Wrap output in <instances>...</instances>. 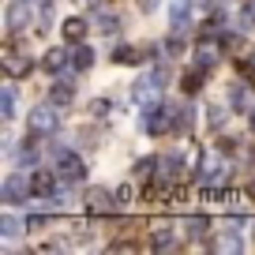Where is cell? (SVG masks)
<instances>
[{"instance_id": "e0dca14e", "label": "cell", "mask_w": 255, "mask_h": 255, "mask_svg": "<svg viewBox=\"0 0 255 255\" xmlns=\"http://www.w3.org/2000/svg\"><path fill=\"white\" fill-rule=\"evenodd\" d=\"M0 117H4V120L15 117V90H11V83L0 87Z\"/></svg>"}, {"instance_id": "8fae6325", "label": "cell", "mask_w": 255, "mask_h": 255, "mask_svg": "<svg viewBox=\"0 0 255 255\" xmlns=\"http://www.w3.org/2000/svg\"><path fill=\"white\" fill-rule=\"evenodd\" d=\"M225 176H229V173H225V161L218 158V154H214V158L207 154V158H203V184H222Z\"/></svg>"}, {"instance_id": "52a82bcc", "label": "cell", "mask_w": 255, "mask_h": 255, "mask_svg": "<svg viewBox=\"0 0 255 255\" xmlns=\"http://www.w3.org/2000/svg\"><path fill=\"white\" fill-rule=\"evenodd\" d=\"M30 195V173H11L4 180V203H26Z\"/></svg>"}, {"instance_id": "9a60e30c", "label": "cell", "mask_w": 255, "mask_h": 255, "mask_svg": "<svg viewBox=\"0 0 255 255\" xmlns=\"http://www.w3.org/2000/svg\"><path fill=\"white\" fill-rule=\"evenodd\" d=\"M49 102H53V105H68V102H72V83H68V75L53 83V90H49Z\"/></svg>"}, {"instance_id": "1f68e13d", "label": "cell", "mask_w": 255, "mask_h": 255, "mask_svg": "<svg viewBox=\"0 0 255 255\" xmlns=\"http://www.w3.org/2000/svg\"><path fill=\"white\" fill-rule=\"evenodd\" d=\"M252 128H255V109H252Z\"/></svg>"}, {"instance_id": "4fadbf2b", "label": "cell", "mask_w": 255, "mask_h": 255, "mask_svg": "<svg viewBox=\"0 0 255 255\" xmlns=\"http://www.w3.org/2000/svg\"><path fill=\"white\" fill-rule=\"evenodd\" d=\"M176 240H180V237H176V233L169 229V225H161V229L154 233L150 248H154V252H173V248H176Z\"/></svg>"}, {"instance_id": "ffe728a7", "label": "cell", "mask_w": 255, "mask_h": 255, "mask_svg": "<svg viewBox=\"0 0 255 255\" xmlns=\"http://www.w3.org/2000/svg\"><path fill=\"white\" fill-rule=\"evenodd\" d=\"M214 248H218V252H240L244 244H240V237H237V233H222V237L214 240Z\"/></svg>"}, {"instance_id": "603a6c76", "label": "cell", "mask_w": 255, "mask_h": 255, "mask_svg": "<svg viewBox=\"0 0 255 255\" xmlns=\"http://www.w3.org/2000/svg\"><path fill=\"white\" fill-rule=\"evenodd\" d=\"M94 26H98L102 34H113V30H117V15H113V11H98V15H94Z\"/></svg>"}, {"instance_id": "484cf974", "label": "cell", "mask_w": 255, "mask_h": 255, "mask_svg": "<svg viewBox=\"0 0 255 255\" xmlns=\"http://www.w3.org/2000/svg\"><path fill=\"white\" fill-rule=\"evenodd\" d=\"M240 72L248 75V83L255 87V56H248V60H240Z\"/></svg>"}, {"instance_id": "9c48e42d", "label": "cell", "mask_w": 255, "mask_h": 255, "mask_svg": "<svg viewBox=\"0 0 255 255\" xmlns=\"http://www.w3.org/2000/svg\"><path fill=\"white\" fill-rule=\"evenodd\" d=\"M120 203H117V195H113V191H102V188H94L87 195V210L90 214H109V210H117Z\"/></svg>"}, {"instance_id": "2e32d148", "label": "cell", "mask_w": 255, "mask_h": 255, "mask_svg": "<svg viewBox=\"0 0 255 255\" xmlns=\"http://www.w3.org/2000/svg\"><path fill=\"white\" fill-rule=\"evenodd\" d=\"M113 60H117V64H143L146 53H143V49H135V45H120L117 53H113Z\"/></svg>"}, {"instance_id": "ba28073f", "label": "cell", "mask_w": 255, "mask_h": 255, "mask_svg": "<svg viewBox=\"0 0 255 255\" xmlns=\"http://www.w3.org/2000/svg\"><path fill=\"white\" fill-rule=\"evenodd\" d=\"M56 180H60V173L34 169V173H30V191L38 195V199H49V195H56Z\"/></svg>"}, {"instance_id": "7402d4cb", "label": "cell", "mask_w": 255, "mask_h": 255, "mask_svg": "<svg viewBox=\"0 0 255 255\" xmlns=\"http://www.w3.org/2000/svg\"><path fill=\"white\" fill-rule=\"evenodd\" d=\"M64 64H68V49H53V53L45 56V72H60Z\"/></svg>"}, {"instance_id": "8992f818", "label": "cell", "mask_w": 255, "mask_h": 255, "mask_svg": "<svg viewBox=\"0 0 255 255\" xmlns=\"http://www.w3.org/2000/svg\"><path fill=\"white\" fill-rule=\"evenodd\" d=\"M0 64H4V75H8V79H23V75H30V56H23L19 49H11V45L0 49Z\"/></svg>"}, {"instance_id": "277c9868", "label": "cell", "mask_w": 255, "mask_h": 255, "mask_svg": "<svg viewBox=\"0 0 255 255\" xmlns=\"http://www.w3.org/2000/svg\"><path fill=\"white\" fill-rule=\"evenodd\" d=\"M143 128L150 135H165L169 128H176V109L173 105H150L146 117H143Z\"/></svg>"}, {"instance_id": "f546056e", "label": "cell", "mask_w": 255, "mask_h": 255, "mask_svg": "<svg viewBox=\"0 0 255 255\" xmlns=\"http://www.w3.org/2000/svg\"><path fill=\"white\" fill-rule=\"evenodd\" d=\"M244 191H248V199H255V180H248V188H244Z\"/></svg>"}, {"instance_id": "ac0fdd59", "label": "cell", "mask_w": 255, "mask_h": 255, "mask_svg": "<svg viewBox=\"0 0 255 255\" xmlns=\"http://www.w3.org/2000/svg\"><path fill=\"white\" fill-rule=\"evenodd\" d=\"M237 26H240V30H244V34H252V30H255V0H244V4H240Z\"/></svg>"}, {"instance_id": "4316f807", "label": "cell", "mask_w": 255, "mask_h": 255, "mask_svg": "<svg viewBox=\"0 0 255 255\" xmlns=\"http://www.w3.org/2000/svg\"><path fill=\"white\" fill-rule=\"evenodd\" d=\"M113 195H117V203H120V207H124V203H131V184H120V188L113 191Z\"/></svg>"}, {"instance_id": "d6986e66", "label": "cell", "mask_w": 255, "mask_h": 255, "mask_svg": "<svg viewBox=\"0 0 255 255\" xmlns=\"http://www.w3.org/2000/svg\"><path fill=\"white\" fill-rule=\"evenodd\" d=\"M0 233H4L8 240H15L19 233H23V222H19L15 214H0Z\"/></svg>"}, {"instance_id": "30bf717a", "label": "cell", "mask_w": 255, "mask_h": 255, "mask_svg": "<svg viewBox=\"0 0 255 255\" xmlns=\"http://www.w3.org/2000/svg\"><path fill=\"white\" fill-rule=\"evenodd\" d=\"M169 19H173V30H188V19H191V0H169Z\"/></svg>"}, {"instance_id": "83f0119b", "label": "cell", "mask_w": 255, "mask_h": 255, "mask_svg": "<svg viewBox=\"0 0 255 255\" xmlns=\"http://www.w3.org/2000/svg\"><path fill=\"white\" fill-rule=\"evenodd\" d=\"M109 252H135V244L131 240H117V244H109Z\"/></svg>"}, {"instance_id": "44dd1931", "label": "cell", "mask_w": 255, "mask_h": 255, "mask_svg": "<svg viewBox=\"0 0 255 255\" xmlns=\"http://www.w3.org/2000/svg\"><path fill=\"white\" fill-rule=\"evenodd\" d=\"M203 72H207V68H199V64H195V68L184 75V90H188V94H195V90L203 87Z\"/></svg>"}, {"instance_id": "cb8c5ba5", "label": "cell", "mask_w": 255, "mask_h": 255, "mask_svg": "<svg viewBox=\"0 0 255 255\" xmlns=\"http://www.w3.org/2000/svg\"><path fill=\"white\" fill-rule=\"evenodd\" d=\"M214 60H218V49L214 45H203L199 53H195V64H199V68H214Z\"/></svg>"}, {"instance_id": "6da1fadb", "label": "cell", "mask_w": 255, "mask_h": 255, "mask_svg": "<svg viewBox=\"0 0 255 255\" xmlns=\"http://www.w3.org/2000/svg\"><path fill=\"white\" fill-rule=\"evenodd\" d=\"M165 68H154L150 75H143V79L135 83V87H131V98H135L139 105H154L158 102V94H161V87H165Z\"/></svg>"}, {"instance_id": "f1b7e54d", "label": "cell", "mask_w": 255, "mask_h": 255, "mask_svg": "<svg viewBox=\"0 0 255 255\" xmlns=\"http://www.w3.org/2000/svg\"><path fill=\"white\" fill-rule=\"evenodd\" d=\"M41 225H45V218H41V214H30V218H26V229H41Z\"/></svg>"}, {"instance_id": "5b68a950", "label": "cell", "mask_w": 255, "mask_h": 255, "mask_svg": "<svg viewBox=\"0 0 255 255\" xmlns=\"http://www.w3.org/2000/svg\"><path fill=\"white\" fill-rule=\"evenodd\" d=\"M56 173H60V180L79 184L87 176V165H83V158L75 150H56Z\"/></svg>"}, {"instance_id": "7c38bea8", "label": "cell", "mask_w": 255, "mask_h": 255, "mask_svg": "<svg viewBox=\"0 0 255 255\" xmlns=\"http://www.w3.org/2000/svg\"><path fill=\"white\" fill-rule=\"evenodd\" d=\"M90 64H94V53H90L87 45H79V41H75V45L68 49V68H72V72H87Z\"/></svg>"}, {"instance_id": "d4e9b609", "label": "cell", "mask_w": 255, "mask_h": 255, "mask_svg": "<svg viewBox=\"0 0 255 255\" xmlns=\"http://www.w3.org/2000/svg\"><path fill=\"white\" fill-rule=\"evenodd\" d=\"M229 102H233V105H237V109H244V105H248V90H244V87H233V94H229Z\"/></svg>"}, {"instance_id": "5bb4252c", "label": "cell", "mask_w": 255, "mask_h": 255, "mask_svg": "<svg viewBox=\"0 0 255 255\" xmlns=\"http://www.w3.org/2000/svg\"><path fill=\"white\" fill-rule=\"evenodd\" d=\"M64 38L72 41V45H75V41H83V38H87V19H79V15L64 19Z\"/></svg>"}, {"instance_id": "4dcf8cb0", "label": "cell", "mask_w": 255, "mask_h": 255, "mask_svg": "<svg viewBox=\"0 0 255 255\" xmlns=\"http://www.w3.org/2000/svg\"><path fill=\"white\" fill-rule=\"evenodd\" d=\"M154 4H158V0H139V8H154Z\"/></svg>"}, {"instance_id": "7a4b0ae2", "label": "cell", "mask_w": 255, "mask_h": 255, "mask_svg": "<svg viewBox=\"0 0 255 255\" xmlns=\"http://www.w3.org/2000/svg\"><path fill=\"white\" fill-rule=\"evenodd\" d=\"M26 124H30L34 135H53L56 128H60V113H56V105H53V102H49V105H34V109H30V120H26Z\"/></svg>"}, {"instance_id": "3957f363", "label": "cell", "mask_w": 255, "mask_h": 255, "mask_svg": "<svg viewBox=\"0 0 255 255\" xmlns=\"http://www.w3.org/2000/svg\"><path fill=\"white\" fill-rule=\"evenodd\" d=\"M4 19H8V30L19 34V30H26V26L38 19V8H34V0H11L8 11H4Z\"/></svg>"}]
</instances>
